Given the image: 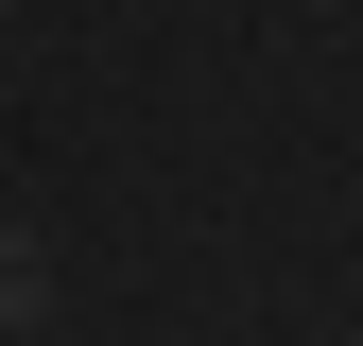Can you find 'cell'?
<instances>
[{
    "label": "cell",
    "instance_id": "6da1fadb",
    "mask_svg": "<svg viewBox=\"0 0 363 346\" xmlns=\"http://www.w3.org/2000/svg\"><path fill=\"white\" fill-rule=\"evenodd\" d=\"M18 312H35V242L0 225V329H18Z\"/></svg>",
    "mask_w": 363,
    "mask_h": 346
}]
</instances>
